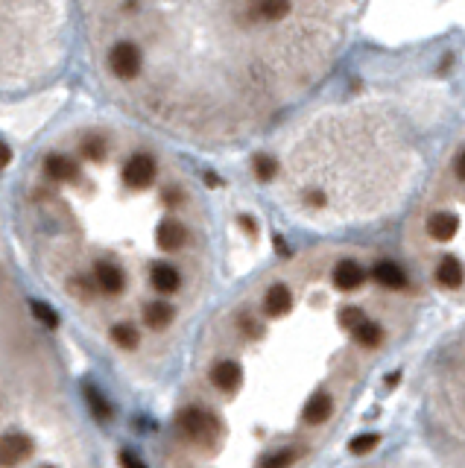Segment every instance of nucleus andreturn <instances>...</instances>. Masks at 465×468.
I'll return each instance as SVG.
<instances>
[{
    "label": "nucleus",
    "mask_w": 465,
    "mask_h": 468,
    "mask_svg": "<svg viewBox=\"0 0 465 468\" xmlns=\"http://www.w3.org/2000/svg\"><path fill=\"white\" fill-rule=\"evenodd\" d=\"M18 232L30 264L115 363L155 380L211 287L199 181L147 129L79 120L26 164Z\"/></svg>",
    "instance_id": "f257e3e1"
},
{
    "label": "nucleus",
    "mask_w": 465,
    "mask_h": 468,
    "mask_svg": "<svg viewBox=\"0 0 465 468\" xmlns=\"http://www.w3.org/2000/svg\"><path fill=\"white\" fill-rule=\"evenodd\" d=\"M79 462L88 457L67 407L59 360L15 287L0 229V465Z\"/></svg>",
    "instance_id": "f03ea898"
},
{
    "label": "nucleus",
    "mask_w": 465,
    "mask_h": 468,
    "mask_svg": "<svg viewBox=\"0 0 465 468\" xmlns=\"http://www.w3.org/2000/svg\"><path fill=\"white\" fill-rule=\"evenodd\" d=\"M70 0H0V91L53 76L65 56Z\"/></svg>",
    "instance_id": "7ed1b4c3"
},
{
    "label": "nucleus",
    "mask_w": 465,
    "mask_h": 468,
    "mask_svg": "<svg viewBox=\"0 0 465 468\" xmlns=\"http://www.w3.org/2000/svg\"><path fill=\"white\" fill-rule=\"evenodd\" d=\"M331 281L336 284V290H357V287H363V281H366V269L357 261L343 258V261H336L334 273H331Z\"/></svg>",
    "instance_id": "20e7f679"
},
{
    "label": "nucleus",
    "mask_w": 465,
    "mask_h": 468,
    "mask_svg": "<svg viewBox=\"0 0 465 468\" xmlns=\"http://www.w3.org/2000/svg\"><path fill=\"white\" fill-rule=\"evenodd\" d=\"M457 229H459V220L457 214H448V211H439V214H433L427 220V234L433 240H450L457 234Z\"/></svg>",
    "instance_id": "39448f33"
},
{
    "label": "nucleus",
    "mask_w": 465,
    "mask_h": 468,
    "mask_svg": "<svg viewBox=\"0 0 465 468\" xmlns=\"http://www.w3.org/2000/svg\"><path fill=\"white\" fill-rule=\"evenodd\" d=\"M372 278L377 281V284L389 287V290H401V287L407 284L404 269H398V264H392V261H380V264L372 269Z\"/></svg>",
    "instance_id": "423d86ee"
},
{
    "label": "nucleus",
    "mask_w": 465,
    "mask_h": 468,
    "mask_svg": "<svg viewBox=\"0 0 465 468\" xmlns=\"http://www.w3.org/2000/svg\"><path fill=\"white\" fill-rule=\"evenodd\" d=\"M436 281H439L442 287H450V290H457L462 287V281H465V269L457 258H445L439 266H436Z\"/></svg>",
    "instance_id": "0eeeda50"
},
{
    "label": "nucleus",
    "mask_w": 465,
    "mask_h": 468,
    "mask_svg": "<svg viewBox=\"0 0 465 468\" xmlns=\"http://www.w3.org/2000/svg\"><path fill=\"white\" fill-rule=\"evenodd\" d=\"M351 337H354V343L363 346V348H377L380 339H384V328H380L377 322L363 319V322H357L354 328H351Z\"/></svg>",
    "instance_id": "6e6552de"
},
{
    "label": "nucleus",
    "mask_w": 465,
    "mask_h": 468,
    "mask_svg": "<svg viewBox=\"0 0 465 468\" xmlns=\"http://www.w3.org/2000/svg\"><path fill=\"white\" fill-rule=\"evenodd\" d=\"M380 442V439H377V433H363V436H357V439H351V451H354V453H369L375 445Z\"/></svg>",
    "instance_id": "1a4fd4ad"
},
{
    "label": "nucleus",
    "mask_w": 465,
    "mask_h": 468,
    "mask_svg": "<svg viewBox=\"0 0 465 468\" xmlns=\"http://www.w3.org/2000/svg\"><path fill=\"white\" fill-rule=\"evenodd\" d=\"M457 176H459V179H465V150H462V155L457 159Z\"/></svg>",
    "instance_id": "9d476101"
}]
</instances>
